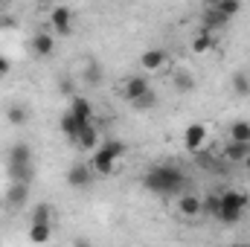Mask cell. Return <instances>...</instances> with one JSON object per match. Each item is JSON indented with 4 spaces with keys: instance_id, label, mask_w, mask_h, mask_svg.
<instances>
[{
    "instance_id": "obj_1",
    "label": "cell",
    "mask_w": 250,
    "mask_h": 247,
    "mask_svg": "<svg viewBox=\"0 0 250 247\" xmlns=\"http://www.w3.org/2000/svg\"><path fill=\"white\" fill-rule=\"evenodd\" d=\"M143 186L154 195H181L187 189V175L175 163H160L143 175Z\"/></svg>"
},
{
    "instance_id": "obj_2",
    "label": "cell",
    "mask_w": 250,
    "mask_h": 247,
    "mask_svg": "<svg viewBox=\"0 0 250 247\" xmlns=\"http://www.w3.org/2000/svg\"><path fill=\"white\" fill-rule=\"evenodd\" d=\"M250 206L248 192H239V189H224L218 195V221L221 224H239L245 218Z\"/></svg>"
},
{
    "instance_id": "obj_3",
    "label": "cell",
    "mask_w": 250,
    "mask_h": 247,
    "mask_svg": "<svg viewBox=\"0 0 250 247\" xmlns=\"http://www.w3.org/2000/svg\"><path fill=\"white\" fill-rule=\"evenodd\" d=\"M125 151H128V145H125L123 140H102L99 148H96L93 157H90L93 175H111V172L117 169V160L125 157Z\"/></svg>"
},
{
    "instance_id": "obj_4",
    "label": "cell",
    "mask_w": 250,
    "mask_h": 247,
    "mask_svg": "<svg viewBox=\"0 0 250 247\" xmlns=\"http://www.w3.org/2000/svg\"><path fill=\"white\" fill-rule=\"evenodd\" d=\"M90 181H93L90 163H73V166L67 169V186H73V189H87Z\"/></svg>"
},
{
    "instance_id": "obj_5",
    "label": "cell",
    "mask_w": 250,
    "mask_h": 247,
    "mask_svg": "<svg viewBox=\"0 0 250 247\" xmlns=\"http://www.w3.org/2000/svg\"><path fill=\"white\" fill-rule=\"evenodd\" d=\"M148 90H151V84H148V79H146V76H131V79L123 84V99H128V102L134 105V102H137V99H143Z\"/></svg>"
},
{
    "instance_id": "obj_6",
    "label": "cell",
    "mask_w": 250,
    "mask_h": 247,
    "mask_svg": "<svg viewBox=\"0 0 250 247\" xmlns=\"http://www.w3.org/2000/svg\"><path fill=\"white\" fill-rule=\"evenodd\" d=\"M207 145V128L198 123L187 125V131H184V148L187 151H201Z\"/></svg>"
},
{
    "instance_id": "obj_7",
    "label": "cell",
    "mask_w": 250,
    "mask_h": 247,
    "mask_svg": "<svg viewBox=\"0 0 250 247\" xmlns=\"http://www.w3.org/2000/svg\"><path fill=\"white\" fill-rule=\"evenodd\" d=\"M50 23L56 26L59 35H70V32H73V12H70L67 6H56V9L50 12Z\"/></svg>"
},
{
    "instance_id": "obj_8",
    "label": "cell",
    "mask_w": 250,
    "mask_h": 247,
    "mask_svg": "<svg viewBox=\"0 0 250 247\" xmlns=\"http://www.w3.org/2000/svg\"><path fill=\"white\" fill-rule=\"evenodd\" d=\"M166 62H169V53L160 50V47H151V50H146V53L140 56V67H143V70H163Z\"/></svg>"
},
{
    "instance_id": "obj_9",
    "label": "cell",
    "mask_w": 250,
    "mask_h": 247,
    "mask_svg": "<svg viewBox=\"0 0 250 247\" xmlns=\"http://www.w3.org/2000/svg\"><path fill=\"white\" fill-rule=\"evenodd\" d=\"M9 169H18V166H32V148L26 143H15L9 148Z\"/></svg>"
},
{
    "instance_id": "obj_10",
    "label": "cell",
    "mask_w": 250,
    "mask_h": 247,
    "mask_svg": "<svg viewBox=\"0 0 250 247\" xmlns=\"http://www.w3.org/2000/svg\"><path fill=\"white\" fill-rule=\"evenodd\" d=\"M32 53L41 56V59L53 56V53H56V35H53V32H38V35H32Z\"/></svg>"
},
{
    "instance_id": "obj_11",
    "label": "cell",
    "mask_w": 250,
    "mask_h": 247,
    "mask_svg": "<svg viewBox=\"0 0 250 247\" xmlns=\"http://www.w3.org/2000/svg\"><path fill=\"white\" fill-rule=\"evenodd\" d=\"M178 212H181L184 218H198V215L204 212V198H198V195H184V198L178 201Z\"/></svg>"
},
{
    "instance_id": "obj_12",
    "label": "cell",
    "mask_w": 250,
    "mask_h": 247,
    "mask_svg": "<svg viewBox=\"0 0 250 247\" xmlns=\"http://www.w3.org/2000/svg\"><path fill=\"white\" fill-rule=\"evenodd\" d=\"M227 23H230V21H227L224 15H218L212 6H207V12H204V18H201V29H204V32H212V35H215V32H218L221 26H227Z\"/></svg>"
},
{
    "instance_id": "obj_13",
    "label": "cell",
    "mask_w": 250,
    "mask_h": 247,
    "mask_svg": "<svg viewBox=\"0 0 250 247\" xmlns=\"http://www.w3.org/2000/svg\"><path fill=\"white\" fill-rule=\"evenodd\" d=\"M215 47H218V41H215V35H212V32L198 29V32L192 35V53L204 56V53H209V50H215Z\"/></svg>"
},
{
    "instance_id": "obj_14",
    "label": "cell",
    "mask_w": 250,
    "mask_h": 247,
    "mask_svg": "<svg viewBox=\"0 0 250 247\" xmlns=\"http://www.w3.org/2000/svg\"><path fill=\"white\" fill-rule=\"evenodd\" d=\"M76 145L79 148H99V128L90 123V125H84L82 131H79V137H76Z\"/></svg>"
},
{
    "instance_id": "obj_15",
    "label": "cell",
    "mask_w": 250,
    "mask_h": 247,
    "mask_svg": "<svg viewBox=\"0 0 250 247\" xmlns=\"http://www.w3.org/2000/svg\"><path fill=\"white\" fill-rule=\"evenodd\" d=\"M70 114L79 120V123H90V117H93V105L84 99V96H73V105H70Z\"/></svg>"
},
{
    "instance_id": "obj_16",
    "label": "cell",
    "mask_w": 250,
    "mask_h": 247,
    "mask_svg": "<svg viewBox=\"0 0 250 247\" xmlns=\"http://www.w3.org/2000/svg\"><path fill=\"white\" fill-rule=\"evenodd\" d=\"M26 198H29V186H23V184H9L6 186V204H9V206H23Z\"/></svg>"
},
{
    "instance_id": "obj_17",
    "label": "cell",
    "mask_w": 250,
    "mask_h": 247,
    "mask_svg": "<svg viewBox=\"0 0 250 247\" xmlns=\"http://www.w3.org/2000/svg\"><path fill=\"white\" fill-rule=\"evenodd\" d=\"M82 79H84L90 87H99V84H102V79H105L102 64H99V62H87V64H84V70H82Z\"/></svg>"
},
{
    "instance_id": "obj_18",
    "label": "cell",
    "mask_w": 250,
    "mask_h": 247,
    "mask_svg": "<svg viewBox=\"0 0 250 247\" xmlns=\"http://www.w3.org/2000/svg\"><path fill=\"white\" fill-rule=\"evenodd\" d=\"M248 154H250V145H245V143H227V148H224L227 163H245Z\"/></svg>"
},
{
    "instance_id": "obj_19",
    "label": "cell",
    "mask_w": 250,
    "mask_h": 247,
    "mask_svg": "<svg viewBox=\"0 0 250 247\" xmlns=\"http://www.w3.org/2000/svg\"><path fill=\"white\" fill-rule=\"evenodd\" d=\"M87 125H90V123H87ZM82 128H84V123H79L70 111L62 117V131H64V137H67L70 143H76V137H79V131H82Z\"/></svg>"
},
{
    "instance_id": "obj_20",
    "label": "cell",
    "mask_w": 250,
    "mask_h": 247,
    "mask_svg": "<svg viewBox=\"0 0 250 247\" xmlns=\"http://www.w3.org/2000/svg\"><path fill=\"white\" fill-rule=\"evenodd\" d=\"M53 236V224H29V242L32 245H47Z\"/></svg>"
},
{
    "instance_id": "obj_21",
    "label": "cell",
    "mask_w": 250,
    "mask_h": 247,
    "mask_svg": "<svg viewBox=\"0 0 250 247\" xmlns=\"http://www.w3.org/2000/svg\"><path fill=\"white\" fill-rule=\"evenodd\" d=\"M230 143H245L250 145V123H233L230 125Z\"/></svg>"
},
{
    "instance_id": "obj_22",
    "label": "cell",
    "mask_w": 250,
    "mask_h": 247,
    "mask_svg": "<svg viewBox=\"0 0 250 247\" xmlns=\"http://www.w3.org/2000/svg\"><path fill=\"white\" fill-rule=\"evenodd\" d=\"M209 6H212L218 15H224L227 21H230L233 15H239V12H242V3H239V0H218V3H209Z\"/></svg>"
},
{
    "instance_id": "obj_23",
    "label": "cell",
    "mask_w": 250,
    "mask_h": 247,
    "mask_svg": "<svg viewBox=\"0 0 250 247\" xmlns=\"http://www.w3.org/2000/svg\"><path fill=\"white\" fill-rule=\"evenodd\" d=\"M29 224H53V206L50 204H35Z\"/></svg>"
},
{
    "instance_id": "obj_24",
    "label": "cell",
    "mask_w": 250,
    "mask_h": 247,
    "mask_svg": "<svg viewBox=\"0 0 250 247\" xmlns=\"http://www.w3.org/2000/svg\"><path fill=\"white\" fill-rule=\"evenodd\" d=\"M172 82H175V87H178L181 93H189V90H195V76H192V73H187V70H175Z\"/></svg>"
},
{
    "instance_id": "obj_25",
    "label": "cell",
    "mask_w": 250,
    "mask_h": 247,
    "mask_svg": "<svg viewBox=\"0 0 250 247\" xmlns=\"http://www.w3.org/2000/svg\"><path fill=\"white\" fill-rule=\"evenodd\" d=\"M6 120H9V125H23L29 120V111L23 105H9L6 108Z\"/></svg>"
},
{
    "instance_id": "obj_26",
    "label": "cell",
    "mask_w": 250,
    "mask_h": 247,
    "mask_svg": "<svg viewBox=\"0 0 250 247\" xmlns=\"http://www.w3.org/2000/svg\"><path fill=\"white\" fill-rule=\"evenodd\" d=\"M233 90H236L239 96H248L250 93V79L245 73H233Z\"/></svg>"
},
{
    "instance_id": "obj_27",
    "label": "cell",
    "mask_w": 250,
    "mask_h": 247,
    "mask_svg": "<svg viewBox=\"0 0 250 247\" xmlns=\"http://www.w3.org/2000/svg\"><path fill=\"white\" fill-rule=\"evenodd\" d=\"M154 105H157V93H154V90H148L143 99H137V102H134V108H137V111H148V108H154Z\"/></svg>"
},
{
    "instance_id": "obj_28",
    "label": "cell",
    "mask_w": 250,
    "mask_h": 247,
    "mask_svg": "<svg viewBox=\"0 0 250 247\" xmlns=\"http://www.w3.org/2000/svg\"><path fill=\"white\" fill-rule=\"evenodd\" d=\"M204 212H207V215H212V218H218V195L204 198Z\"/></svg>"
},
{
    "instance_id": "obj_29",
    "label": "cell",
    "mask_w": 250,
    "mask_h": 247,
    "mask_svg": "<svg viewBox=\"0 0 250 247\" xmlns=\"http://www.w3.org/2000/svg\"><path fill=\"white\" fill-rule=\"evenodd\" d=\"M15 26H18V21H15L12 15H3V18H0V29H15Z\"/></svg>"
},
{
    "instance_id": "obj_30",
    "label": "cell",
    "mask_w": 250,
    "mask_h": 247,
    "mask_svg": "<svg viewBox=\"0 0 250 247\" xmlns=\"http://www.w3.org/2000/svg\"><path fill=\"white\" fill-rule=\"evenodd\" d=\"M59 87H62L64 96H73V82H70V79H62V82H59Z\"/></svg>"
},
{
    "instance_id": "obj_31",
    "label": "cell",
    "mask_w": 250,
    "mask_h": 247,
    "mask_svg": "<svg viewBox=\"0 0 250 247\" xmlns=\"http://www.w3.org/2000/svg\"><path fill=\"white\" fill-rule=\"evenodd\" d=\"M9 70H12V62H9L6 56H0V79H3V76H6Z\"/></svg>"
},
{
    "instance_id": "obj_32",
    "label": "cell",
    "mask_w": 250,
    "mask_h": 247,
    "mask_svg": "<svg viewBox=\"0 0 250 247\" xmlns=\"http://www.w3.org/2000/svg\"><path fill=\"white\" fill-rule=\"evenodd\" d=\"M73 247H90V242H87V239H76V242H73Z\"/></svg>"
},
{
    "instance_id": "obj_33",
    "label": "cell",
    "mask_w": 250,
    "mask_h": 247,
    "mask_svg": "<svg viewBox=\"0 0 250 247\" xmlns=\"http://www.w3.org/2000/svg\"><path fill=\"white\" fill-rule=\"evenodd\" d=\"M242 166H245V169H248V172H250V154H248V157H245V163H242Z\"/></svg>"
}]
</instances>
